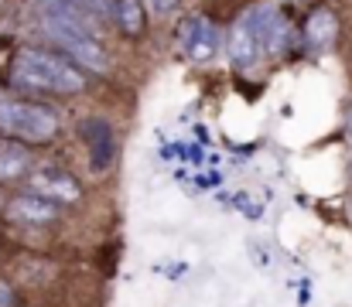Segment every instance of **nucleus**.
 <instances>
[{"mask_svg":"<svg viewBox=\"0 0 352 307\" xmlns=\"http://www.w3.org/2000/svg\"><path fill=\"white\" fill-rule=\"evenodd\" d=\"M226 52H230V62L236 69L256 65V58L267 52V45H263V7L243 10L236 17L230 34H226Z\"/></svg>","mask_w":352,"mask_h":307,"instance_id":"nucleus-4","label":"nucleus"},{"mask_svg":"<svg viewBox=\"0 0 352 307\" xmlns=\"http://www.w3.org/2000/svg\"><path fill=\"white\" fill-rule=\"evenodd\" d=\"M178 45H182V52L192 62H212L219 55V48H223V31L209 17L192 14V17H185L178 24Z\"/></svg>","mask_w":352,"mask_h":307,"instance_id":"nucleus-5","label":"nucleus"},{"mask_svg":"<svg viewBox=\"0 0 352 307\" xmlns=\"http://www.w3.org/2000/svg\"><path fill=\"white\" fill-rule=\"evenodd\" d=\"M82 140H86V154H89V168L96 174H107L113 168V157H117V137H113V126L100 116H89L82 120L79 126Z\"/></svg>","mask_w":352,"mask_h":307,"instance_id":"nucleus-6","label":"nucleus"},{"mask_svg":"<svg viewBox=\"0 0 352 307\" xmlns=\"http://www.w3.org/2000/svg\"><path fill=\"white\" fill-rule=\"evenodd\" d=\"M7 212H10L17 222H28V225H48V222H55V218H58V202H52V198H41V195L28 192V195L10 198Z\"/></svg>","mask_w":352,"mask_h":307,"instance_id":"nucleus-8","label":"nucleus"},{"mask_svg":"<svg viewBox=\"0 0 352 307\" xmlns=\"http://www.w3.org/2000/svg\"><path fill=\"white\" fill-rule=\"evenodd\" d=\"M10 304V291L7 287H0V307H7Z\"/></svg>","mask_w":352,"mask_h":307,"instance_id":"nucleus-14","label":"nucleus"},{"mask_svg":"<svg viewBox=\"0 0 352 307\" xmlns=\"http://www.w3.org/2000/svg\"><path fill=\"white\" fill-rule=\"evenodd\" d=\"M31 168V154L21 144H0V181H17Z\"/></svg>","mask_w":352,"mask_h":307,"instance_id":"nucleus-10","label":"nucleus"},{"mask_svg":"<svg viewBox=\"0 0 352 307\" xmlns=\"http://www.w3.org/2000/svg\"><path fill=\"white\" fill-rule=\"evenodd\" d=\"M336 34H339V21H336L332 10L318 7L315 14H308V21H305V45H308V48L325 52V48L336 41Z\"/></svg>","mask_w":352,"mask_h":307,"instance_id":"nucleus-9","label":"nucleus"},{"mask_svg":"<svg viewBox=\"0 0 352 307\" xmlns=\"http://www.w3.org/2000/svg\"><path fill=\"white\" fill-rule=\"evenodd\" d=\"M7 79L14 89L48 93V96H76L86 86V72L72 58L45 48H21L10 62Z\"/></svg>","mask_w":352,"mask_h":307,"instance_id":"nucleus-1","label":"nucleus"},{"mask_svg":"<svg viewBox=\"0 0 352 307\" xmlns=\"http://www.w3.org/2000/svg\"><path fill=\"white\" fill-rule=\"evenodd\" d=\"M41 31L65 52V58H72L79 69H86V72H96V76H107L110 72V55H107V48L100 45V38H93V34H86L82 27H76V24H69V21H58V17H45L41 14Z\"/></svg>","mask_w":352,"mask_h":307,"instance_id":"nucleus-3","label":"nucleus"},{"mask_svg":"<svg viewBox=\"0 0 352 307\" xmlns=\"http://www.w3.org/2000/svg\"><path fill=\"white\" fill-rule=\"evenodd\" d=\"M28 188H31L34 195H41V198H52V202H79V198H82V185H79L69 171L52 168V164L34 168V171L28 174Z\"/></svg>","mask_w":352,"mask_h":307,"instance_id":"nucleus-7","label":"nucleus"},{"mask_svg":"<svg viewBox=\"0 0 352 307\" xmlns=\"http://www.w3.org/2000/svg\"><path fill=\"white\" fill-rule=\"evenodd\" d=\"M79 7H86L89 14H96V17H113V10H117V0H76Z\"/></svg>","mask_w":352,"mask_h":307,"instance_id":"nucleus-12","label":"nucleus"},{"mask_svg":"<svg viewBox=\"0 0 352 307\" xmlns=\"http://www.w3.org/2000/svg\"><path fill=\"white\" fill-rule=\"evenodd\" d=\"M0 130L24 144H45L58 133V113L34 100H0Z\"/></svg>","mask_w":352,"mask_h":307,"instance_id":"nucleus-2","label":"nucleus"},{"mask_svg":"<svg viewBox=\"0 0 352 307\" xmlns=\"http://www.w3.org/2000/svg\"><path fill=\"white\" fill-rule=\"evenodd\" d=\"M151 3H154L157 10H164V14H168V10H171V7H175L178 0H151Z\"/></svg>","mask_w":352,"mask_h":307,"instance_id":"nucleus-13","label":"nucleus"},{"mask_svg":"<svg viewBox=\"0 0 352 307\" xmlns=\"http://www.w3.org/2000/svg\"><path fill=\"white\" fill-rule=\"evenodd\" d=\"M113 21L126 38H140L147 21H144V7L140 0H117V10H113Z\"/></svg>","mask_w":352,"mask_h":307,"instance_id":"nucleus-11","label":"nucleus"}]
</instances>
